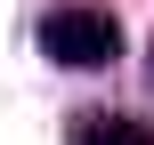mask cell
<instances>
[{
	"label": "cell",
	"instance_id": "7a4b0ae2",
	"mask_svg": "<svg viewBox=\"0 0 154 145\" xmlns=\"http://www.w3.org/2000/svg\"><path fill=\"white\" fill-rule=\"evenodd\" d=\"M73 145H154V129L138 121V113L89 105V113H73Z\"/></svg>",
	"mask_w": 154,
	"mask_h": 145
},
{
	"label": "cell",
	"instance_id": "6da1fadb",
	"mask_svg": "<svg viewBox=\"0 0 154 145\" xmlns=\"http://www.w3.org/2000/svg\"><path fill=\"white\" fill-rule=\"evenodd\" d=\"M41 57L65 65V73H106V65L122 57V24H114V8H89V0L49 8V16H41Z\"/></svg>",
	"mask_w": 154,
	"mask_h": 145
},
{
	"label": "cell",
	"instance_id": "3957f363",
	"mask_svg": "<svg viewBox=\"0 0 154 145\" xmlns=\"http://www.w3.org/2000/svg\"><path fill=\"white\" fill-rule=\"evenodd\" d=\"M146 73H154V57H146Z\"/></svg>",
	"mask_w": 154,
	"mask_h": 145
}]
</instances>
